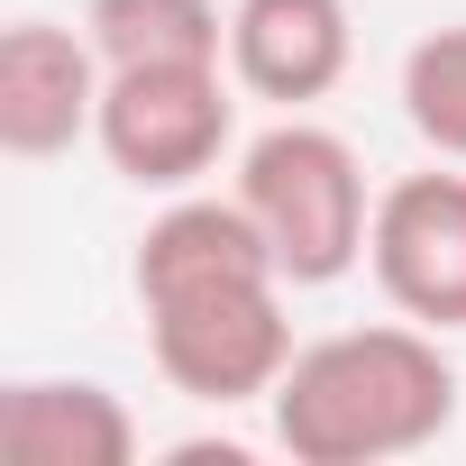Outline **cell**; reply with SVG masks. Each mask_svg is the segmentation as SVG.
Instances as JSON below:
<instances>
[{"instance_id": "6", "label": "cell", "mask_w": 466, "mask_h": 466, "mask_svg": "<svg viewBox=\"0 0 466 466\" xmlns=\"http://www.w3.org/2000/svg\"><path fill=\"white\" fill-rule=\"evenodd\" d=\"M101 46L92 28H56V19H10L0 28V147L10 156H65L74 137L101 128Z\"/></svg>"}, {"instance_id": "10", "label": "cell", "mask_w": 466, "mask_h": 466, "mask_svg": "<svg viewBox=\"0 0 466 466\" xmlns=\"http://www.w3.org/2000/svg\"><path fill=\"white\" fill-rule=\"evenodd\" d=\"M402 119L420 128L430 156L466 165V19L402 56Z\"/></svg>"}, {"instance_id": "9", "label": "cell", "mask_w": 466, "mask_h": 466, "mask_svg": "<svg viewBox=\"0 0 466 466\" xmlns=\"http://www.w3.org/2000/svg\"><path fill=\"white\" fill-rule=\"evenodd\" d=\"M83 28L101 65H228L219 0H92Z\"/></svg>"}, {"instance_id": "7", "label": "cell", "mask_w": 466, "mask_h": 466, "mask_svg": "<svg viewBox=\"0 0 466 466\" xmlns=\"http://www.w3.org/2000/svg\"><path fill=\"white\" fill-rule=\"evenodd\" d=\"M348 56H357L348 0H238L228 10V74L257 101L302 110V101L339 92Z\"/></svg>"}, {"instance_id": "3", "label": "cell", "mask_w": 466, "mask_h": 466, "mask_svg": "<svg viewBox=\"0 0 466 466\" xmlns=\"http://www.w3.org/2000/svg\"><path fill=\"white\" fill-rule=\"evenodd\" d=\"M137 311H147L156 375L192 402H257L293 366V320H284V275L275 266L165 284V293H137Z\"/></svg>"}, {"instance_id": "4", "label": "cell", "mask_w": 466, "mask_h": 466, "mask_svg": "<svg viewBox=\"0 0 466 466\" xmlns=\"http://www.w3.org/2000/svg\"><path fill=\"white\" fill-rule=\"evenodd\" d=\"M101 156L137 192H192L238 137V74L228 65H110L101 83Z\"/></svg>"}, {"instance_id": "5", "label": "cell", "mask_w": 466, "mask_h": 466, "mask_svg": "<svg viewBox=\"0 0 466 466\" xmlns=\"http://www.w3.org/2000/svg\"><path fill=\"white\" fill-rule=\"evenodd\" d=\"M366 266L402 320L466 329V174L430 165V174L384 183L375 228H366Z\"/></svg>"}, {"instance_id": "2", "label": "cell", "mask_w": 466, "mask_h": 466, "mask_svg": "<svg viewBox=\"0 0 466 466\" xmlns=\"http://www.w3.org/2000/svg\"><path fill=\"white\" fill-rule=\"evenodd\" d=\"M238 201L257 210L284 284H339V275L366 257V228H375L366 165H357V147H348L339 128H320V119H275L266 137H248V156H238Z\"/></svg>"}, {"instance_id": "8", "label": "cell", "mask_w": 466, "mask_h": 466, "mask_svg": "<svg viewBox=\"0 0 466 466\" xmlns=\"http://www.w3.org/2000/svg\"><path fill=\"white\" fill-rule=\"evenodd\" d=\"M0 448L19 466H128L137 457V420L110 384H65V375H28L0 393Z\"/></svg>"}, {"instance_id": "1", "label": "cell", "mask_w": 466, "mask_h": 466, "mask_svg": "<svg viewBox=\"0 0 466 466\" xmlns=\"http://www.w3.org/2000/svg\"><path fill=\"white\" fill-rule=\"evenodd\" d=\"M448 420H457V366L420 320H375L293 348L275 384V439L293 466H384L430 448Z\"/></svg>"}]
</instances>
